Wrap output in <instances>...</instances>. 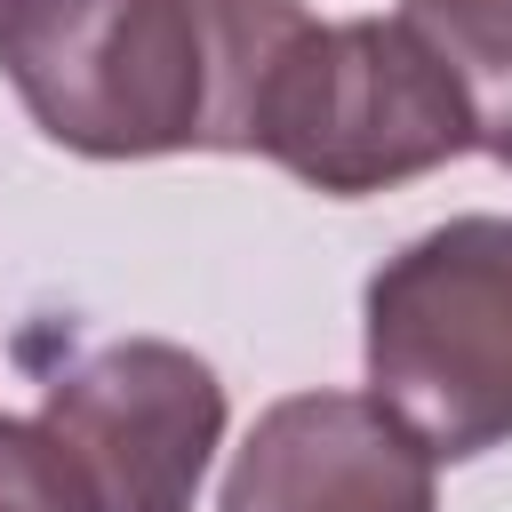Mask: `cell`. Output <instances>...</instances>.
I'll use <instances>...</instances> for the list:
<instances>
[{"instance_id": "6da1fadb", "label": "cell", "mask_w": 512, "mask_h": 512, "mask_svg": "<svg viewBox=\"0 0 512 512\" xmlns=\"http://www.w3.org/2000/svg\"><path fill=\"white\" fill-rule=\"evenodd\" d=\"M296 0H0V72L48 144L88 160L256 152Z\"/></svg>"}, {"instance_id": "7a4b0ae2", "label": "cell", "mask_w": 512, "mask_h": 512, "mask_svg": "<svg viewBox=\"0 0 512 512\" xmlns=\"http://www.w3.org/2000/svg\"><path fill=\"white\" fill-rule=\"evenodd\" d=\"M480 136H488L480 96L408 16L304 24L272 64L256 112V152L336 200L408 184L472 152Z\"/></svg>"}, {"instance_id": "3957f363", "label": "cell", "mask_w": 512, "mask_h": 512, "mask_svg": "<svg viewBox=\"0 0 512 512\" xmlns=\"http://www.w3.org/2000/svg\"><path fill=\"white\" fill-rule=\"evenodd\" d=\"M368 384L432 448L512 440V224L456 216L368 280Z\"/></svg>"}, {"instance_id": "277c9868", "label": "cell", "mask_w": 512, "mask_h": 512, "mask_svg": "<svg viewBox=\"0 0 512 512\" xmlns=\"http://www.w3.org/2000/svg\"><path fill=\"white\" fill-rule=\"evenodd\" d=\"M40 424L80 456L104 512H192V488L224 440V384L184 344H104L64 368Z\"/></svg>"}, {"instance_id": "5b68a950", "label": "cell", "mask_w": 512, "mask_h": 512, "mask_svg": "<svg viewBox=\"0 0 512 512\" xmlns=\"http://www.w3.org/2000/svg\"><path fill=\"white\" fill-rule=\"evenodd\" d=\"M216 512H432V448L376 392H296L248 432Z\"/></svg>"}, {"instance_id": "8992f818", "label": "cell", "mask_w": 512, "mask_h": 512, "mask_svg": "<svg viewBox=\"0 0 512 512\" xmlns=\"http://www.w3.org/2000/svg\"><path fill=\"white\" fill-rule=\"evenodd\" d=\"M0 512H104V496L40 416H0Z\"/></svg>"}, {"instance_id": "52a82bcc", "label": "cell", "mask_w": 512, "mask_h": 512, "mask_svg": "<svg viewBox=\"0 0 512 512\" xmlns=\"http://www.w3.org/2000/svg\"><path fill=\"white\" fill-rule=\"evenodd\" d=\"M456 72L464 88H512V0H408L400 8Z\"/></svg>"}, {"instance_id": "ba28073f", "label": "cell", "mask_w": 512, "mask_h": 512, "mask_svg": "<svg viewBox=\"0 0 512 512\" xmlns=\"http://www.w3.org/2000/svg\"><path fill=\"white\" fill-rule=\"evenodd\" d=\"M480 144H488V152H496V160H504V168H512V104H504V112H496V120H488V136H480Z\"/></svg>"}]
</instances>
